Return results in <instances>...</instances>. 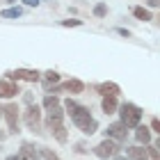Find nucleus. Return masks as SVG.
<instances>
[{"mask_svg":"<svg viewBox=\"0 0 160 160\" xmlns=\"http://www.w3.org/2000/svg\"><path fill=\"white\" fill-rule=\"evenodd\" d=\"M23 2H25L28 7H37V5H39V0H23Z\"/></svg>","mask_w":160,"mask_h":160,"instance_id":"nucleus-26","label":"nucleus"},{"mask_svg":"<svg viewBox=\"0 0 160 160\" xmlns=\"http://www.w3.org/2000/svg\"><path fill=\"white\" fill-rule=\"evenodd\" d=\"M101 108H103L105 114H112L114 110H117V98H114V96H103V101H101Z\"/></svg>","mask_w":160,"mask_h":160,"instance_id":"nucleus-13","label":"nucleus"},{"mask_svg":"<svg viewBox=\"0 0 160 160\" xmlns=\"http://www.w3.org/2000/svg\"><path fill=\"white\" fill-rule=\"evenodd\" d=\"M50 130H53V135L57 137V142H67V128H64V126H55Z\"/></svg>","mask_w":160,"mask_h":160,"instance_id":"nucleus-17","label":"nucleus"},{"mask_svg":"<svg viewBox=\"0 0 160 160\" xmlns=\"http://www.w3.org/2000/svg\"><path fill=\"white\" fill-rule=\"evenodd\" d=\"M108 137L110 140H117V142H121V140H126V128H123V123H110L108 126Z\"/></svg>","mask_w":160,"mask_h":160,"instance_id":"nucleus-8","label":"nucleus"},{"mask_svg":"<svg viewBox=\"0 0 160 160\" xmlns=\"http://www.w3.org/2000/svg\"><path fill=\"white\" fill-rule=\"evenodd\" d=\"M62 119H64V112L62 108H50L48 110V128H55V126H62Z\"/></svg>","mask_w":160,"mask_h":160,"instance_id":"nucleus-9","label":"nucleus"},{"mask_svg":"<svg viewBox=\"0 0 160 160\" xmlns=\"http://www.w3.org/2000/svg\"><path fill=\"white\" fill-rule=\"evenodd\" d=\"M128 158L130 160H149V149H144V147H130L128 149Z\"/></svg>","mask_w":160,"mask_h":160,"instance_id":"nucleus-10","label":"nucleus"},{"mask_svg":"<svg viewBox=\"0 0 160 160\" xmlns=\"http://www.w3.org/2000/svg\"><path fill=\"white\" fill-rule=\"evenodd\" d=\"M2 112H5V119H7L9 130H12V133H16V130H18V108L14 105V103H9Z\"/></svg>","mask_w":160,"mask_h":160,"instance_id":"nucleus-5","label":"nucleus"},{"mask_svg":"<svg viewBox=\"0 0 160 160\" xmlns=\"http://www.w3.org/2000/svg\"><path fill=\"white\" fill-rule=\"evenodd\" d=\"M43 105H46L48 110H50V108H57V105H60V98H57V96H46V98H43Z\"/></svg>","mask_w":160,"mask_h":160,"instance_id":"nucleus-19","label":"nucleus"},{"mask_svg":"<svg viewBox=\"0 0 160 160\" xmlns=\"http://www.w3.org/2000/svg\"><path fill=\"white\" fill-rule=\"evenodd\" d=\"M133 14H135V16L140 18V21H151V14H149L147 9H144V7H135Z\"/></svg>","mask_w":160,"mask_h":160,"instance_id":"nucleus-18","label":"nucleus"},{"mask_svg":"<svg viewBox=\"0 0 160 160\" xmlns=\"http://www.w3.org/2000/svg\"><path fill=\"white\" fill-rule=\"evenodd\" d=\"M25 126L28 128H32V130H39V123H41V112H39V108L37 105H30L25 110Z\"/></svg>","mask_w":160,"mask_h":160,"instance_id":"nucleus-4","label":"nucleus"},{"mask_svg":"<svg viewBox=\"0 0 160 160\" xmlns=\"http://www.w3.org/2000/svg\"><path fill=\"white\" fill-rule=\"evenodd\" d=\"M18 94V85L12 80H0V98H12Z\"/></svg>","mask_w":160,"mask_h":160,"instance_id":"nucleus-6","label":"nucleus"},{"mask_svg":"<svg viewBox=\"0 0 160 160\" xmlns=\"http://www.w3.org/2000/svg\"><path fill=\"white\" fill-rule=\"evenodd\" d=\"M43 80H46V87H50V82H57L60 76L55 73V71H48V73H43Z\"/></svg>","mask_w":160,"mask_h":160,"instance_id":"nucleus-20","label":"nucleus"},{"mask_svg":"<svg viewBox=\"0 0 160 160\" xmlns=\"http://www.w3.org/2000/svg\"><path fill=\"white\" fill-rule=\"evenodd\" d=\"M39 71H32V69H16L12 73V78H16V80H30V82H37L39 80Z\"/></svg>","mask_w":160,"mask_h":160,"instance_id":"nucleus-7","label":"nucleus"},{"mask_svg":"<svg viewBox=\"0 0 160 160\" xmlns=\"http://www.w3.org/2000/svg\"><path fill=\"white\" fill-rule=\"evenodd\" d=\"M0 16L2 18H18V16H23V9L21 7H7V9L0 12Z\"/></svg>","mask_w":160,"mask_h":160,"instance_id":"nucleus-16","label":"nucleus"},{"mask_svg":"<svg viewBox=\"0 0 160 160\" xmlns=\"http://www.w3.org/2000/svg\"><path fill=\"white\" fill-rule=\"evenodd\" d=\"M7 2H16V0H7Z\"/></svg>","mask_w":160,"mask_h":160,"instance_id":"nucleus-30","label":"nucleus"},{"mask_svg":"<svg viewBox=\"0 0 160 160\" xmlns=\"http://www.w3.org/2000/svg\"><path fill=\"white\" fill-rule=\"evenodd\" d=\"M149 153H151V158H153V160H158V144H153V147H151Z\"/></svg>","mask_w":160,"mask_h":160,"instance_id":"nucleus-25","label":"nucleus"},{"mask_svg":"<svg viewBox=\"0 0 160 160\" xmlns=\"http://www.w3.org/2000/svg\"><path fill=\"white\" fill-rule=\"evenodd\" d=\"M71 119H73V123L82 130L85 135H92V133H96V119L89 114V110L87 108H82V105H78L73 112H71Z\"/></svg>","mask_w":160,"mask_h":160,"instance_id":"nucleus-1","label":"nucleus"},{"mask_svg":"<svg viewBox=\"0 0 160 160\" xmlns=\"http://www.w3.org/2000/svg\"><path fill=\"white\" fill-rule=\"evenodd\" d=\"M135 137H137V142H140V144H149V140H151V133H149V128H147V126H137V133H135Z\"/></svg>","mask_w":160,"mask_h":160,"instance_id":"nucleus-15","label":"nucleus"},{"mask_svg":"<svg viewBox=\"0 0 160 160\" xmlns=\"http://www.w3.org/2000/svg\"><path fill=\"white\" fill-rule=\"evenodd\" d=\"M151 128H153V130H158V128H160V123H158V119H153V121H151Z\"/></svg>","mask_w":160,"mask_h":160,"instance_id":"nucleus-27","label":"nucleus"},{"mask_svg":"<svg viewBox=\"0 0 160 160\" xmlns=\"http://www.w3.org/2000/svg\"><path fill=\"white\" fill-rule=\"evenodd\" d=\"M41 156L46 158V160H60V158H57V153H53L50 149H41Z\"/></svg>","mask_w":160,"mask_h":160,"instance_id":"nucleus-23","label":"nucleus"},{"mask_svg":"<svg viewBox=\"0 0 160 160\" xmlns=\"http://www.w3.org/2000/svg\"><path fill=\"white\" fill-rule=\"evenodd\" d=\"M105 14H108V7L103 5V2H101V5H96V7H94V16H105Z\"/></svg>","mask_w":160,"mask_h":160,"instance_id":"nucleus-21","label":"nucleus"},{"mask_svg":"<svg viewBox=\"0 0 160 160\" xmlns=\"http://www.w3.org/2000/svg\"><path fill=\"white\" fill-rule=\"evenodd\" d=\"M62 25H64V28H78V25H82V21H78V18H69V21H62Z\"/></svg>","mask_w":160,"mask_h":160,"instance_id":"nucleus-22","label":"nucleus"},{"mask_svg":"<svg viewBox=\"0 0 160 160\" xmlns=\"http://www.w3.org/2000/svg\"><path fill=\"white\" fill-rule=\"evenodd\" d=\"M94 153H96L101 160H108V158H114L119 153V144L114 140H103L101 144H96L94 147Z\"/></svg>","mask_w":160,"mask_h":160,"instance_id":"nucleus-3","label":"nucleus"},{"mask_svg":"<svg viewBox=\"0 0 160 160\" xmlns=\"http://www.w3.org/2000/svg\"><path fill=\"white\" fill-rule=\"evenodd\" d=\"M62 89H67V92H71V94H80V92L85 89V85L80 82V80H69V82L62 85Z\"/></svg>","mask_w":160,"mask_h":160,"instance_id":"nucleus-14","label":"nucleus"},{"mask_svg":"<svg viewBox=\"0 0 160 160\" xmlns=\"http://www.w3.org/2000/svg\"><path fill=\"white\" fill-rule=\"evenodd\" d=\"M7 160H16V156H9V158H7Z\"/></svg>","mask_w":160,"mask_h":160,"instance_id":"nucleus-29","label":"nucleus"},{"mask_svg":"<svg viewBox=\"0 0 160 160\" xmlns=\"http://www.w3.org/2000/svg\"><path fill=\"white\" fill-rule=\"evenodd\" d=\"M98 92L103 94V96H114V98H117V94H121L119 85H114V82H103V85H98Z\"/></svg>","mask_w":160,"mask_h":160,"instance_id":"nucleus-11","label":"nucleus"},{"mask_svg":"<svg viewBox=\"0 0 160 160\" xmlns=\"http://www.w3.org/2000/svg\"><path fill=\"white\" fill-rule=\"evenodd\" d=\"M16 160H37V153H34V149L30 144H23L21 151H18V156H16Z\"/></svg>","mask_w":160,"mask_h":160,"instance_id":"nucleus-12","label":"nucleus"},{"mask_svg":"<svg viewBox=\"0 0 160 160\" xmlns=\"http://www.w3.org/2000/svg\"><path fill=\"white\" fill-rule=\"evenodd\" d=\"M119 110H121V112H119V114H121V121H119V123H123V128H137V126H140V121H142V110H140L135 103H123Z\"/></svg>","mask_w":160,"mask_h":160,"instance_id":"nucleus-2","label":"nucleus"},{"mask_svg":"<svg viewBox=\"0 0 160 160\" xmlns=\"http://www.w3.org/2000/svg\"><path fill=\"white\" fill-rule=\"evenodd\" d=\"M64 108H67L69 112H73L76 108H78V103H76V101H71V98H69V101H64Z\"/></svg>","mask_w":160,"mask_h":160,"instance_id":"nucleus-24","label":"nucleus"},{"mask_svg":"<svg viewBox=\"0 0 160 160\" xmlns=\"http://www.w3.org/2000/svg\"><path fill=\"white\" fill-rule=\"evenodd\" d=\"M0 112H2V110H0Z\"/></svg>","mask_w":160,"mask_h":160,"instance_id":"nucleus-31","label":"nucleus"},{"mask_svg":"<svg viewBox=\"0 0 160 160\" xmlns=\"http://www.w3.org/2000/svg\"><path fill=\"white\" fill-rule=\"evenodd\" d=\"M112 160H126V158H121V156H114V158H112Z\"/></svg>","mask_w":160,"mask_h":160,"instance_id":"nucleus-28","label":"nucleus"}]
</instances>
